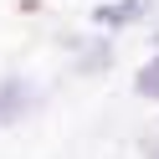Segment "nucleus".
I'll return each mask as SVG.
<instances>
[{"instance_id":"obj_1","label":"nucleus","mask_w":159,"mask_h":159,"mask_svg":"<svg viewBox=\"0 0 159 159\" xmlns=\"http://www.w3.org/2000/svg\"><path fill=\"white\" fill-rule=\"evenodd\" d=\"M26 108H31V87H26L21 77H5V82H0V123H16Z\"/></svg>"},{"instance_id":"obj_3","label":"nucleus","mask_w":159,"mask_h":159,"mask_svg":"<svg viewBox=\"0 0 159 159\" xmlns=\"http://www.w3.org/2000/svg\"><path fill=\"white\" fill-rule=\"evenodd\" d=\"M134 93H139V98H159V57L134 77Z\"/></svg>"},{"instance_id":"obj_2","label":"nucleus","mask_w":159,"mask_h":159,"mask_svg":"<svg viewBox=\"0 0 159 159\" xmlns=\"http://www.w3.org/2000/svg\"><path fill=\"white\" fill-rule=\"evenodd\" d=\"M139 11H144V0H118V5H103V11H98V26H108V31H113V26H128Z\"/></svg>"},{"instance_id":"obj_4","label":"nucleus","mask_w":159,"mask_h":159,"mask_svg":"<svg viewBox=\"0 0 159 159\" xmlns=\"http://www.w3.org/2000/svg\"><path fill=\"white\" fill-rule=\"evenodd\" d=\"M149 159H159V144H154V149H149Z\"/></svg>"}]
</instances>
